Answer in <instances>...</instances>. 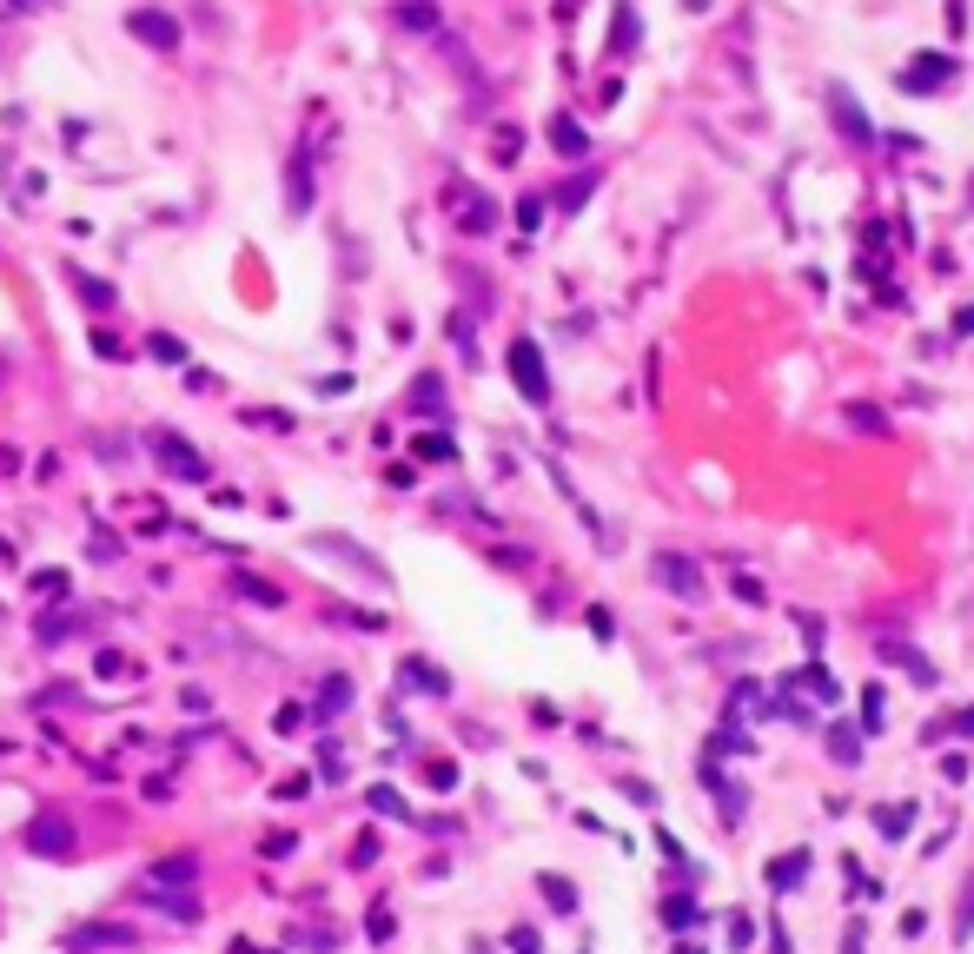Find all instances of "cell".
<instances>
[{
	"mask_svg": "<svg viewBox=\"0 0 974 954\" xmlns=\"http://www.w3.org/2000/svg\"><path fill=\"white\" fill-rule=\"evenodd\" d=\"M146 451L159 458V471H166L172 484H206V478H212V471H206V458H199L179 431H166V424H159V431H146Z\"/></svg>",
	"mask_w": 974,
	"mask_h": 954,
	"instance_id": "6da1fadb",
	"label": "cell"
},
{
	"mask_svg": "<svg viewBox=\"0 0 974 954\" xmlns=\"http://www.w3.org/2000/svg\"><path fill=\"white\" fill-rule=\"evenodd\" d=\"M73 842H80V836H73V822H66L60 809H40V816L27 822V849H33V856H46V862H66V856H73Z\"/></svg>",
	"mask_w": 974,
	"mask_h": 954,
	"instance_id": "7a4b0ae2",
	"label": "cell"
},
{
	"mask_svg": "<svg viewBox=\"0 0 974 954\" xmlns=\"http://www.w3.org/2000/svg\"><path fill=\"white\" fill-rule=\"evenodd\" d=\"M126 33H133L139 46H153V53H172V46H179V20L159 13V7H133V13H126Z\"/></svg>",
	"mask_w": 974,
	"mask_h": 954,
	"instance_id": "3957f363",
	"label": "cell"
},
{
	"mask_svg": "<svg viewBox=\"0 0 974 954\" xmlns=\"http://www.w3.org/2000/svg\"><path fill=\"white\" fill-rule=\"evenodd\" d=\"M511 378H517V391H524L531 405H544V398H551V378H544V352H537L531 338H517V345H511Z\"/></svg>",
	"mask_w": 974,
	"mask_h": 954,
	"instance_id": "277c9868",
	"label": "cell"
},
{
	"mask_svg": "<svg viewBox=\"0 0 974 954\" xmlns=\"http://www.w3.org/2000/svg\"><path fill=\"white\" fill-rule=\"evenodd\" d=\"M650 570H657V584H663V590H677L683 604H703V577H697V564H690V557H670V551H663Z\"/></svg>",
	"mask_w": 974,
	"mask_h": 954,
	"instance_id": "5b68a950",
	"label": "cell"
},
{
	"mask_svg": "<svg viewBox=\"0 0 974 954\" xmlns=\"http://www.w3.org/2000/svg\"><path fill=\"white\" fill-rule=\"evenodd\" d=\"M86 948H133V929H113V922L73 929V935H66V954H86Z\"/></svg>",
	"mask_w": 974,
	"mask_h": 954,
	"instance_id": "8992f818",
	"label": "cell"
},
{
	"mask_svg": "<svg viewBox=\"0 0 974 954\" xmlns=\"http://www.w3.org/2000/svg\"><path fill=\"white\" fill-rule=\"evenodd\" d=\"M398 677H405V683H418V696H444V690H451V683H444V670H431V663H418V657H411Z\"/></svg>",
	"mask_w": 974,
	"mask_h": 954,
	"instance_id": "52a82bcc",
	"label": "cell"
},
{
	"mask_svg": "<svg viewBox=\"0 0 974 954\" xmlns=\"http://www.w3.org/2000/svg\"><path fill=\"white\" fill-rule=\"evenodd\" d=\"M789 690H809L816 703H836V696H842V683H836L829 670H803V677H789Z\"/></svg>",
	"mask_w": 974,
	"mask_h": 954,
	"instance_id": "ba28073f",
	"label": "cell"
},
{
	"mask_svg": "<svg viewBox=\"0 0 974 954\" xmlns=\"http://www.w3.org/2000/svg\"><path fill=\"white\" fill-rule=\"evenodd\" d=\"M66 279H73V292H80V298H86V305H113V298H119V292H113V285H100V279H86V272H80V265H66Z\"/></svg>",
	"mask_w": 974,
	"mask_h": 954,
	"instance_id": "9c48e42d",
	"label": "cell"
},
{
	"mask_svg": "<svg viewBox=\"0 0 974 954\" xmlns=\"http://www.w3.org/2000/svg\"><path fill=\"white\" fill-rule=\"evenodd\" d=\"M345 703H352V683H345V677H325V683H318V716H338Z\"/></svg>",
	"mask_w": 974,
	"mask_h": 954,
	"instance_id": "30bf717a",
	"label": "cell"
},
{
	"mask_svg": "<svg viewBox=\"0 0 974 954\" xmlns=\"http://www.w3.org/2000/svg\"><path fill=\"white\" fill-rule=\"evenodd\" d=\"M199 876V862L192 856H172V862H153V882H172V889H186Z\"/></svg>",
	"mask_w": 974,
	"mask_h": 954,
	"instance_id": "8fae6325",
	"label": "cell"
},
{
	"mask_svg": "<svg viewBox=\"0 0 974 954\" xmlns=\"http://www.w3.org/2000/svg\"><path fill=\"white\" fill-rule=\"evenodd\" d=\"M809 876V856H789V862H769V889H796Z\"/></svg>",
	"mask_w": 974,
	"mask_h": 954,
	"instance_id": "7c38bea8",
	"label": "cell"
},
{
	"mask_svg": "<svg viewBox=\"0 0 974 954\" xmlns=\"http://www.w3.org/2000/svg\"><path fill=\"white\" fill-rule=\"evenodd\" d=\"M829 99H836V119H842V126H849L856 139H869V126H862V113H856V99H849V86H836Z\"/></svg>",
	"mask_w": 974,
	"mask_h": 954,
	"instance_id": "4fadbf2b",
	"label": "cell"
},
{
	"mask_svg": "<svg viewBox=\"0 0 974 954\" xmlns=\"http://www.w3.org/2000/svg\"><path fill=\"white\" fill-rule=\"evenodd\" d=\"M537 889H544V895H551V909H557V915H570V909H577V889H570V882H564V876H544V882H537Z\"/></svg>",
	"mask_w": 974,
	"mask_h": 954,
	"instance_id": "5bb4252c",
	"label": "cell"
},
{
	"mask_svg": "<svg viewBox=\"0 0 974 954\" xmlns=\"http://www.w3.org/2000/svg\"><path fill=\"white\" fill-rule=\"evenodd\" d=\"M259 856H265V862H285V856H299V836H292V829H279V836H265V842H259Z\"/></svg>",
	"mask_w": 974,
	"mask_h": 954,
	"instance_id": "9a60e30c",
	"label": "cell"
},
{
	"mask_svg": "<svg viewBox=\"0 0 974 954\" xmlns=\"http://www.w3.org/2000/svg\"><path fill=\"white\" fill-rule=\"evenodd\" d=\"M146 352H153L159 365H186V345H179V338H166V332H153V345H146Z\"/></svg>",
	"mask_w": 974,
	"mask_h": 954,
	"instance_id": "2e32d148",
	"label": "cell"
},
{
	"mask_svg": "<svg viewBox=\"0 0 974 954\" xmlns=\"http://www.w3.org/2000/svg\"><path fill=\"white\" fill-rule=\"evenodd\" d=\"M551 139H557V153H584V133L570 119H551Z\"/></svg>",
	"mask_w": 974,
	"mask_h": 954,
	"instance_id": "e0dca14e",
	"label": "cell"
},
{
	"mask_svg": "<svg viewBox=\"0 0 974 954\" xmlns=\"http://www.w3.org/2000/svg\"><path fill=\"white\" fill-rule=\"evenodd\" d=\"M391 929H398L391 909H371V915H365V935H371V942H391Z\"/></svg>",
	"mask_w": 974,
	"mask_h": 954,
	"instance_id": "ac0fdd59",
	"label": "cell"
},
{
	"mask_svg": "<svg viewBox=\"0 0 974 954\" xmlns=\"http://www.w3.org/2000/svg\"><path fill=\"white\" fill-rule=\"evenodd\" d=\"M663 922H670V929H690V922H697V909L677 895V902H663Z\"/></svg>",
	"mask_w": 974,
	"mask_h": 954,
	"instance_id": "d6986e66",
	"label": "cell"
},
{
	"mask_svg": "<svg viewBox=\"0 0 974 954\" xmlns=\"http://www.w3.org/2000/svg\"><path fill=\"white\" fill-rule=\"evenodd\" d=\"M239 590H245L252 604H279V590H272V584H259V577H239Z\"/></svg>",
	"mask_w": 974,
	"mask_h": 954,
	"instance_id": "ffe728a7",
	"label": "cell"
},
{
	"mask_svg": "<svg viewBox=\"0 0 974 954\" xmlns=\"http://www.w3.org/2000/svg\"><path fill=\"white\" fill-rule=\"evenodd\" d=\"M371 809H385V816H405V803H398V789H371Z\"/></svg>",
	"mask_w": 974,
	"mask_h": 954,
	"instance_id": "44dd1931",
	"label": "cell"
},
{
	"mask_svg": "<svg viewBox=\"0 0 974 954\" xmlns=\"http://www.w3.org/2000/svg\"><path fill=\"white\" fill-rule=\"evenodd\" d=\"M511 942H517V954H544V948H537V935H531V929H517Z\"/></svg>",
	"mask_w": 974,
	"mask_h": 954,
	"instance_id": "7402d4cb",
	"label": "cell"
},
{
	"mask_svg": "<svg viewBox=\"0 0 974 954\" xmlns=\"http://www.w3.org/2000/svg\"><path fill=\"white\" fill-rule=\"evenodd\" d=\"M7 378H13V365H7V358H0V385H7Z\"/></svg>",
	"mask_w": 974,
	"mask_h": 954,
	"instance_id": "603a6c76",
	"label": "cell"
},
{
	"mask_svg": "<svg viewBox=\"0 0 974 954\" xmlns=\"http://www.w3.org/2000/svg\"><path fill=\"white\" fill-rule=\"evenodd\" d=\"M677 954H703V948H677Z\"/></svg>",
	"mask_w": 974,
	"mask_h": 954,
	"instance_id": "cb8c5ba5",
	"label": "cell"
}]
</instances>
